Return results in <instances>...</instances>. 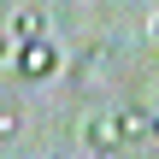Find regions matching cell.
Segmentation results:
<instances>
[{"label":"cell","mask_w":159,"mask_h":159,"mask_svg":"<svg viewBox=\"0 0 159 159\" xmlns=\"http://www.w3.org/2000/svg\"><path fill=\"white\" fill-rule=\"evenodd\" d=\"M18 71H24V77H35V83H41V77H53V47H47L41 35H30V41H24V53H18Z\"/></svg>","instance_id":"obj_3"},{"label":"cell","mask_w":159,"mask_h":159,"mask_svg":"<svg viewBox=\"0 0 159 159\" xmlns=\"http://www.w3.org/2000/svg\"><path fill=\"white\" fill-rule=\"evenodd\" d=\"M118 118H124V142H148V136L159 130V118H153V112H142V106H124Z\"/></svg>","instance_id":"obj_4"},{"label":"cell","mask_w":159,"mask_h":159,"mask_svg":"<svg viewBox=\"0 0 159 159\" xmlns=\"http://www.w3.org/2000/svg\"><path fill=\"white\" fill-rule=\"evenodd\" d=\"M153 136H159V130H153Z\"/></svg>","instance_id":"obj_7"},{"label":"cell","mask_w":159,"mask_h":159,"mask_svg":"<svg viewBox=\"0 0 159 159\" xmlns=\"http://www.w3.org/2000/svg\"><path fill=\"white\" fill-rule=\"evenodd\" d=\"M18 124H24L18 100H0V142H12V136H18Z\"/></svg>","instance_id":"obj_6"},{"label":"cell","mask_w":159,"mask_h":159,"mask_svg":"<svg viewBox=\"0 0 159 159\" xmlns=\"http://www.w3.org/2000/svg\"><path fill=\"white\" fill-rule=\"evenodd\" d=\"M41 30H47V12H41V6H18V12H12V35L30 41V35H41Z\"/></svg>","instance_id":"obj_5"},{"label":"cell","mask_w":159,"mask_h":159,"mask_svg":"<svg viewBox=\"0 0 159 159\" xmlns=\"http://www.w3.org/2000/svg\"><path fill=\"white\" fill-rule=\"evenodd\" d=\"M100 65H106V47H89V53L77 59V71H71V89H77V94H94V89L106 83V71H100Z\"/></svg>","instance_id":"obj_2"},{"label":"cell","mask_w":159,"mask_h":159,"mask_svg":"<svg viewBox=\"0 0 159 159\" xmlns=\"http://www.w3.org/2000/svg\"><path fill=\"white\" fill-rule=\"evenodd\" d=\"M89 148H94V153H118V148H130V142H124V118H118V112H100V118L89 124Z\"/></svg>","instance_id":"obj_1"}]
</instances>
